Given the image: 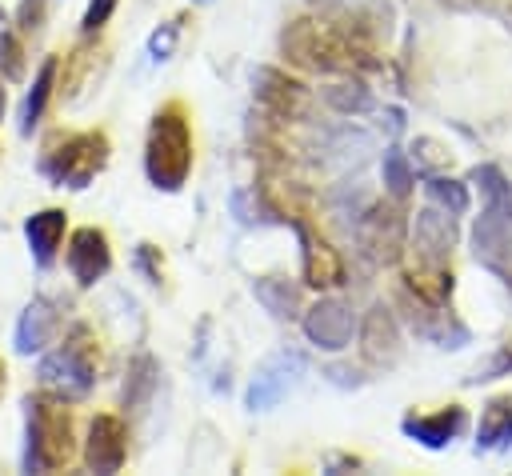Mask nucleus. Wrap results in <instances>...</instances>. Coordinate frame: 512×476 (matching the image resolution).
Returning <instances> with one entry per match:
<instances>
[{"label":"nucleus","instance_id":"obj_1","mask_svg":"<svg viewBox=\"0 0 512 476\" xmlns=\"http://www.w3.org/2000/svg\"><path fill=\"white\" fill-rule=\"evenodd\" d=\"M284 52H288V60H296L300 68H312V72H352L368 48L360 36H352V28L296 20L284 32Z\"/></svg>","mask_w":512,"mask_h":476},{"label":"nucleus","instance_id":"obj_2","mask_svg":"<svg viewBox=\"0 0 512 476\" xmlns=\"http://www.w3.org/2000/svg\"><path fill=\"white\" fill-rule=\"evenodd\" d=\"M144 172L164 192H176L192 172V132H188V120L176 104L152 116L148 148H144Z\"/></svg>","mask_w":512,"mask_h":476},{"label":"nucleus","instance_id":"obj_3","mask_svg":"<svg viewBox=\"0 0 512 476\" xmlns=\"http://www.w3.org/2000/svg\"><path fill=\"white\" fill-rule=\"evenodd\" d=\"M28 408V444H24V468L28 472H56L72 456V420L64 404L56 400H24Z\"/></svg>","mask_w":512,"mask_h":476},{"label":"nucleus","instance_id":"obj_4","mask_svg":"<svg viewBox=\"0 0 512 476\" xmlns=\"http://www.w3.org/2000/svg\"><path fill=\"white\" fill-rule=\"evenodd\" d=\"M36 376L60 400H84L92 392V384H96V348H92L88 332L76 328L60 348H52L48 356H40Z\"/></svg>","mask_w":512,"mask_h":476},{"label":"nucleus","instance_id":"obj_5","mask_svg":"<svg viewBox=\"0 0 512 476\" xmlns=\"http://www.w3.org/2000/svg\"><path fill=\"white\" fill-rule=\"evenodd\" d=\"M104 160H108V140L100 132H76V136H64V144H52L40 168L52 184L88 188L92 176L104 168Z\"/></svg>","mask_w":512,"mask_h":476},{"label":"nucleus","instance_id":"obj_6","mask_svg":"<svg viewBox=\"0 0 512 476\" xmlns=\"http://www.w3.org/2000/svg\"><path fill=\"white\" fill-rule=\"evenodd\" d=\"M472 252L488 272H496L512 288V208L484 204L472 224Z\"/></svg>","mask_w":512,"mask_h":476},{"label":"nucleus","instance_id":"obj_7","mask_svg":"<svg viewBox=\"0 0 512 476\" xmlns=\"http://www.w3.org/2000/svg\"><path fill=\"white\" fill-rule=\"evenodd\" d=\"M404 236H408L404 212L396 204H384V200L372 204L356 224V240H360L364 256L376 264H396L404 252Z\"/></svg>","mask_w":512,"mask_h":476},{"label":"nucleus","instance_id":"obj_8","mask_svg":"<svg viewBox=\"0 0 512 476\" xmlns=\"http://www.w3.org/2000/svg\"><path fill=\"white\" fill-rule=\"evenodd\" d=\"M304 372V356L300 352H276L272 360H264L248 384V408L252 412H268L272 404H280L288 396V388L300 380Z\"/></svg>","mask_w":512,"mask_h":476},{"label":"nucleus","instance_id":"obj_9","mask_svg":"<svg viewBox=\"0 0 512 476\" xmlns=\"http://www.w3.org/2000/svg\"><path fill=\"white\" fill-rule=\"evenodd\" d=\"M352 328H356V316L344 300L328 296V300H316L308 312H304V336L324 348V352H340L352 344Z\"/></svg>","mask_w":512,"mask_h":476},{"label":"nucleus","instance_id":"obj_10","mask_svg":"<svg viewBox=\"0 0 512 476\" xmlns=\"http://www.w3.org/2000/svg\"><path fill=\"white\" fill-rule=\"evenodd\" d=\"M128 456V428L120 416H96L88 424V444H84V464L92 472H120Z\"/></svg>","mask_w":512,"mask_h":476},{"label":"nucleus","instance_id":"obj_11","mask_svg":"<svg viewBox=\"0 0 512 476\" xmlns=\"http://www.w3.org/2000/svg\"><path fill=\"white\" fill-rule=\"evenodd\" d=\"M112 264V252H108V236L100 228H76L72 240H68V272L80 288L96 284Z\"/></svg>","mask_w":512,"mask_h":476},{"label":"nucleus","instance_id":"obj_12","mask_svg":"<svg viewBox=\"0 0 512 476\" xmlns=\"http://www.w3.org/2000/svg\"><path fill=\"white\" fill-rule=\"evenodd\" d=\"M292 228L300 236L304 284H312V288H336V284H344V260H340V252L328 240H320L312 228H304V224H292Z\"/></svg>","mask_w":512,"mask_h":476},{"label":"nucleus","instance_id":"obj_13","mask_svg":"<svg viewBox=\"0 0 512 476\" xmlns=\"http://www.w3.org/2000/svg\"><path fill=\"white\" fill-rule=\"evenodd\" d=\"M408 320H412V328H416L424 340H432L436 348H464V344H468V328H464L444 304H432V300L416 296V300H408Z\"/></svg>","mask_w":512,"mask_h":476},{"label":"nucleus","instance_id":"obj_14","mask_svg":"<svg viewBox=\"0 0 512 476\" xmlns=\"http://www.w3.org/2000/svg\"><path fill=\"white\" fill-rule=\"evenodd\" d=\"M252 84H256V100H260L272 116H280V120L300 116V112H304V104H308L304 84L288 80V76H284V72H276V68H260V72L252 76Z\"/></svg>","mask_w":512,"mask_h":476},{"label":"nucleus","instance_id":"obj_15","mask_svg":"<svg viewBox=\"0 0 512 476\" xmlns=\"http://www.w3.org/2000/svg\"><path fill=\"white\" fill-rule=\"evenodd\" d=\"M464 408H440V412H432V416H408L404 420V436H412L416 444H424V448H444V444H452L460 432H464Z\"/></svg>","mask_w":512,"mask_h":476},{"label":"nucleus","instance_id":"obj_16","mask_svg":"<svg viewBox=\"0 0 512 476\" xmlns=\"http://www.w3.org/2000/svg\"><path fill=\"white\" fill-rule=\"evenodd\" d=\"M52 332H56V308L44 300V296H36L28 308H24V316H20V324H16V352H40L48 340H52Z\"/></svg>","mask_w":512,"mask_h":476},{"label":"nucleus","instance_id":"obj_17","mask_svg":"<svg viewBox=\"0 0 512 476\" xmlns=\"http://www.w3.org/2000/svg\"><path fill=\"white\" fill-rule=\"evenodd\" d=\"M24 236H28V248L36 256V264H48L64 240V212L60 208H44V212H32L24 220Z\"/></svg>","mask_w":512,"mask_h":476},{"label":"nucleus","instance_id":"obj_18","mask_svg":"<svg viewBox=\"0 0 512 476\" xmlns=\"http://www.w3.org/2000/svg\"><path fill=\"white\" fill-rule=\"evenodd\" d=\"M364 356L372 360V364H392L396 356H400V340H396V324H392V316L376 304L372 312H368V320H364Z\"/></svg>","mask_w":512,"mask_h":476},{"label":"nucleus","instance_id":"obj_19","mask_svg":"<svg viewBox=\"0 0 512 476\" xmlns=\"http://www.w3.org/2000/svg\"><path fill=\"white\" fill-rule=\"evenodd\" d=\"M512 444V400H492L476 428V448H508Z\"/></svg>","mask_w":512,"mask_h":476},{"label":"nucleus","instance_id":"obj_20","mask_svg":"<svg viewBox=\"0 0 512 476\" xmlns=\"http://www.w3.org/2000/svg\"><path fill=\"white\" fill-rule=\"evenodd\" d=\"M52 76H56V56H48V60L40 64V72H36V80H32L28 96H24V108H20V132H24V136L32 132V124L40 120V112H44V104H48Z\"/></svg>","mask_w":512,"mask_h":476},{"label":"nucleus","instance_id":"obj_21","mask_svg":"<svg viewBox=\"0 0 512 476\" xmlns=\"http://www.w3.org/2000/svg\"><path fill=\"white\" fill-rule=\"evenodd\" d=\"M256 300L272 312V316H292V308H296V288L288 284V280H280V276H268V280H256Z\"/></svg>","mask_w":512,"mask_h":476},{"label":"nucleus","instance_id":"obj_22","mask_svg":"<svg viewBox=\"0 0 512 476\" xmlns=\"http://www.w3.org/2000/svg\"><path fill=\"white\" fill-rule=\"evenodd\" d=\"M412 180H416V172H412L408 156H404L400 148H388V152H384V184H388L392 200H404V196L412 192Z\"/></svg>","mask_w":512,"mask_h":476},{"label":"nucleus","instance_id":"obj_23","mask_svg":"<svg viewBox=\"0 0 512 476\" xmlns=\"http://www.w3.org/2000/svg\"><path fill=\"white\" fill-rule=\"evenodd\" d=\"M156 364H152V356H136L132 360V368H128V384H124V404L128 408H140L144 400H148V392H152V384H156Z\"/></svg>","mask_w":512,"mask_h":476},{"label":"nucleus","instance_id":"obj_24","mask_svg":"<svg viewBox=\"0 0 512 476\" xmlns=\"http://www.w3.org/2000/svg\"><path fill=\"white\" fill-rule=\"evenodd\" d=\"M428 200L448 208L452 216L468 212V188L460 180H448V176H428Z\"/></svg>","mask_w":512,"mask_h":476},{"label":"nucleus","instance_id":"obj_25","mask_svg":"<svg viewBox=\"0 0 512 476\" xmlns=\"http://www.w3.org/2000/svg\"><path fill=\"white\" fill-rule=\"evenodd\" d=\"M472 180L480 184V192H484V200H488V204H496V208H512V184L504 180V172H500V168L480 164V168L472 172Z\"/></svg>","mask_w":512,"mask_h":476},{"label":"nucleus","instance_id":"obj_26","mask_svg":"<svg viewBox=\"0 0 512 476\" xmlns=\"http://www.w3.org/2000/svg\"><path fill=\"white\" fill-rule=\"evenodd\" d=\"M324 100H328L336 112H368V108H372V96H368V88H360V84H336V88L324 92Z\"/></svg>","mask_w":512,"mask_h":476},{"label":"nucleus","instance_id":"obj_27","mask_svg":"<svg viewBox=\"0 0 512 476\" xmlns=\"http://www.w3.org/2000/svg\"><path fill=\"white\" fill-rule=\"evenodd\" d=\"M176 36H180V24H176V20L160 24V28L148 36V56H152L156 64H164V60L176 52Z\"/></svg>","mask_w":512,"mask_h":476},{"label":"nucleus","instance_id":"obj_28","mask_svg":"<svg viewBox=\"0 0 512 476\" xmlns=\"http://www.w3.org/2000/svg\"><path fill=\"white\" fill-rule=\"evenodd\" d=\"M44 12H48V0H24L20 12H16V28H20L24 36H28V32H40Z\"/></svg>","mask_w":512,"mask_h":476},{"label":"nucleus","instance_id":"obj_29","mask_svg":"<svg viewBox=\"0 0 512 476\" xmlns=\"http://www.w3.org/2000/svg\"><path fill=\"white\" fill-rule=\"evenodd\" d=\"M24 48H20V40L8 32L4 40H0V64H4V76H20L24 72Z\"/></svg>","mask_w":512,"mask_h":476},{"label":"nucleus","instance_id":"obj_30","mask_svg":"<svg viewBox=\"0 0 512 476\" xmlns=\"http://www.w3.org/2000/svg\"><path fill=\"white\" fill-rule=\"evenodd\" d=\"M504 372H512V344H504V348H500V352H496L472 380H496V376H504Z\"/></svg>","mask_w":512,"mask_h":476},{"label":"nucleus","instance_id":"obj_31","mask_svg":"<svg viewBox=\"0 0 512 476\" xmlns=\"http://www.w3.org/2000/svg\"><path fill=\"white\" fill-rule=\"evenodd\" d=\"M112 8H116V0H92L88 12H84V20H80V28H84V32H96V28L112 16Z\"/></svg>","mask_w":512,"mask_h":476},{"label":"nucleus","instance_id":"obj_32","mask_svg":"<svg viewBox=\"0 0 512 476\" xmlns=\"http://www.w3.org/2000/svg\"><path fill=\"white\" fill-rule=\"evenodd\" d=\"M8 32H12V24H8V12H4V8H0V40H4V36H8Z\"/></svg>","mask_w":512,"mask_h":476},{"label":"nucleus","instance_id":"obj_33","mask_svg":"<svg viewBox=\"0 0 512 476\" xmlns=\"http://www.w3.org/2000/svg\"><path fill=\"white\" fill-rule=\"evenodd\" d=\"M0 392H4V360H0Z\"/></svg>","mask_w":512,"mask_h":476},{"label":"nucleus","instance_id":"obj_34","mask_svg":"<svg viewBox=\"0 0 512 476\" xmlns=\"http://www.w3.org/2000/svg\"><path fill=\"white\" fill-rule=\"evenodd\" d=\"M0 116H4V88H0Z\"/></svg>","mask_w":512,"mask_h":476},{"label":"nucleus","instance_id":"obj_35","mask_svg":"<svg viewBox=\"0 0 512 476\" xmlns=\"http://www.w3.org/2000/svg\"><path fill=\"white\" fill-rule=\"evenodd\" d=\"M192 4H212V0H192Z\"/></svg>","mask_w":512,"mask_h":476}]
</instances>
